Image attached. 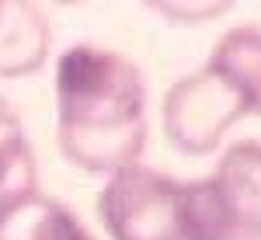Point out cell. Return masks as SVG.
Masks as SVG:
<instances>
[{
  "mask_svg": "<svg viewBox=\"0 0 261 240\" xmlns=\"http://www.w3.org/2000/svg\"><path fill=\"white\" fill-rule=\"evenodd\" d=\"M56 143L87 174L140 164L146 146V80L115 49L77 42L56 60Z\"/></svg>",
  "mask_w": 261,
  "mask_h": 240,
  "instance_id": "cell-1",
  "label": "cell"
},
{
  "mask_svg": "<svg viewBox=\"0 0 261 240\" xmlns=\"http://www.w3.org/2000/svg\"><path fill=\"white\" fill-rule=\"evenodd\" d=\"M244 115H261V28L237 24L223 35L199 73L181 77L164 98L161 119L167 143L205 157Z\"/></svg>",
  "mask_w": 261,
  "mask_h": 240,
  "instance_id": "cell-2",
  "label": "cell"
},
{
  "mask_svg": "<svg viewBox=\"0 0 261 240\" xmlns=\"http://www.w3.org/2000/svg\"><path fill=\"white\" fill-rule=\"evenodd\" d=\"M192 240H261V143L223 150L213 174L185 181Z\"/></svg>",
  "mask_w": 261,
  "mask_h": 240,
  "instance_id": "cell-3",
  "label": "cell"
},
{
  "mask_svg": "<svg viewBox=\"0 0 261 240\" xmlns=\"http://www.w3.org/2000/svg\"><path fill=\"white\" fill-rule=\"evenodd\" d=\"M98 216L112 240H192L185 181L143 164L108 174L98 195Z\"/></svg>",
  "mask_w": 261,
  "mask_h": 240,
  "instance_id": "cell-4",
  "label": "cell"
},
{
  "mask_svg": "<svg viewBox=\"0 0 261 240\" xmlns=\"http://www.w3.org/2000/svg\"><path fill=\"white\" fill-rule=\"evenodd\" d=\"M53 52V24L39 4L0 0V80L39 73Z\"/></svg>",
  "mask_w": 261,
  "mask_h": 240,
  "instance_id": "cell-5",
  "label": "cell"
},
{
  "mask_svg": "<svg viewBox=\"0 0 261 240\" xmlns=\"http://www.w3.org/2000/svg\"><path fill=\"white\" fill-rule=\"evenodd\" d=\"M0 240H98L81 216L53 195L32 192L0 216Z\"/></svg>",
  "mask_w": 261,
  "mask_h": 240,
  "instance_id": "cell-6",
  "label": "cell"
},
{
  "mask_svg": "<svg viewBox=\"0 0 261 240\" xmlns=\"http://www.w3.org/2000/svg\"><path fill=\"white\" fill-rule=\"evenodd\" d=\"M39 192V164L18 112L0 98V216Z\"/></svg>",
  "mask_w": 261,
  "mask_h": 240,
  "instance_id": "cell-7",
  "label": "cell"
}]
</instances>
